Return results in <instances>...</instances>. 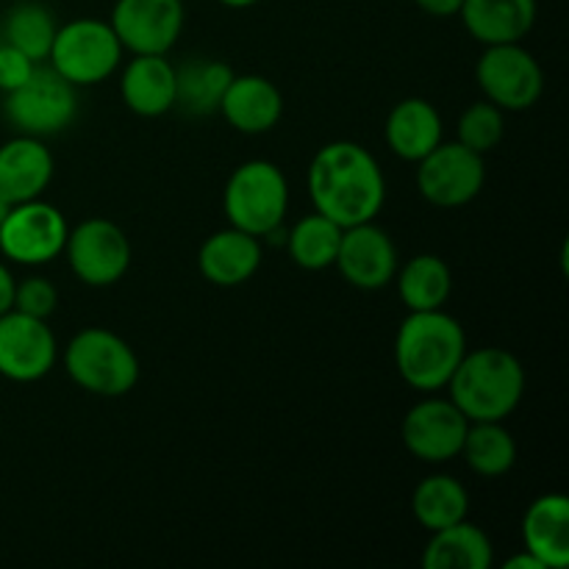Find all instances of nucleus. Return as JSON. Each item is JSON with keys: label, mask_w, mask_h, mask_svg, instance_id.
<instances>
[{"label": "nucleus", "mask_w": 569, "mask_h": 569, "mask_svg": "<svg viewBox=\"0 0 569 569\" xmlns=\"http://www.w3.org/2000/svg\"><path fill=\"white\" fill-rule=\"evenodd\" d=\"M233 76L231 64L217 59H194L176 67V109L194 117L214 114Z\"/></svg>", "instance_id": "393cba45"}, {"label": "nucleus", "mask_w": 569, "mask_h": 569, "mask_svg": "<svg viewBox=\"0 0 569 569\" xmlns=\"http://www.w3.org/2000/svg\"><path fill=\"white\" fill-rule=\"evenodd\" d=\"M122 44L114 28L98 17H81L59 26L48 61L72 87H94L122 64Z\"/></svg>", "instance_id": "423d86ee"}, {"label": "nucleus", "mask_w": 569, "mask_h": 569, "mask_svg": "<svg viewBox=\"0 0 569 569\" xmlns=\"http://www.w3.org/2000/svg\"><path fill=\"white\" fill-rule=\"evenodd\" d=\"M506 111L498 109L489 100H478V103L467 106L465 114L459 117V139L465 148L476 150V153L487 156L489 150L498 148L506 137Z\"/></svg>", "instance_id": "c756f323"}, {"label": "nucleus", "mask_w": 569, "mask_h": 569, "mask_svg": "<svg viewBox=\"0 0 569 569\" xmlns=\"http://www.w3.org/2000/svg\"><path fill=\"white\" fill-rule=\"evenodd\" d=\"M228 226L264 239L278 231L289 211V181L278 164L250 159L231 172L222 192Z\"/></svg>", "instance_id": "39448f33"}, {"label": "nucleus", "mask_w": 569, "mask_h": 569, "mask_svg": "<svg viewBox=\"0 0 569 569\" xmlns=\"http://www.w3.org/2000/svg\"><path fill=\"white\" fill-rule=\"evenodd\" d=\"M465 353V326L445 309L409 311L395 333V367L417 392L448 387Z\"/></svg>", "instance_id": "f03ea898"}, {"label": "nucleus", "mask_w": 569, "mask_h": 569, "mask_svg": "<svg viewBox=\"0 0 569 569\" xmlns=\"http://www.w3.org/2000/svg\"><path fill=\"white\" fill-rule=\"evenodd\" d=\"M492 565V542L481 528L467 520L433 531L422 550L426 569H489Z\"/></svg>", "instance_id": "5701e85b"}, {"label": "nucleus", "mask_w": 569, "mask_h": 569, "mask_svg": "<svg viewBox=\"0 0 569 569\" xmlns=\"http://www.w3.org/2000/svg\"><path fill=\"white\" fill-rule=\"evenodd\" d=\"M467 511H470V495L465 483L445 472L422 478L411 495V515L428 533L467 520Z\"/></svg>", "instance_id": "a878e982"}, {"label": "nucleus", "mask_w": 569, "mask_h": 569, "mask_svg": "<svg viewBox=\"0 0 569 569\" xmlns=\"http://www.w3.org/2000/svg\"><path fill=\"white\" fill-rule=\"evenodd\" d=\"M67 226L64 214L42 198L11 206L0 226V256L22 267L50 264L64 253Z\"/></svg>", "instance_id": "1a4fd4ad"}, {"label": "nucleus", "mask_w": 569, "mask_h": 569, "mask_svg": "<svg viewBox=\"0 0 569 569\" xmlns=\"http://www.w3.org/2000/svg\"><path fill=\"white\" fill-rule=\"evenodd\" d=\"M445 137L442 128V114L437 111V106L426 98H406L389 111L387 126H383V139H387L389 150H392L398 159L417 161L422 156L431 153Z\"/></svg>", "instance_id": "4be33fe9"}, {"label": "nucleus", "mask_w": 569, "mask_h": 569, "mask_svg": "<svg viewBox=\"0 0 569 569\" xmlns=\"http://www.w3.org/2000/svg\"><path fill=\"white\" fill-rule=\"evenodd\" d=\"M506 569H545V565L537 559V556L528 553V550L522 548V553L511 556V559L506 561Z\"/></svg>", "instance_id": "f704fd0d"}, {"label": "nucleus", "mask_w": 569, "mask_h": 569, "mask_svg": "<svg viewBox=\"0 0 569 569\" xmlns=\"http://www.w3.org/2000/svg\"><path fill=\"white\" fill-rule=\"evenodd\" d=\"M64 372L94 398H122L139 383V359L131 345L109 328H83L67 342Z\"/></svg>", "instance_id": "20e7f679"}, {"label": "nucleus", "mask_w": 569, "mask_h": 569, "mask_svg": "<svg viewBox=\"0 0 569 569\" xmlns=\"http://www.w3.org/2000/svg\"><path fill=\"white\" fill-rule=\"evenodd\" d=\"M470 420L450 398H426L411 406L400 426L403 448L426 465L459 459Z\"/></svg>", "instance_id": "f8f14e48"}, {"label": "nucleus", "mask_w": 569, "mask_h": 569, "mask_svg": "<svg viewBox=\"0 0 569 569\" xmlns=\"http://www.w3.org/2000/svg\"><path fill=\"white\" fill-rule=\"evenodd\" d=\"M3 114L17 133L53 137L67 131L78 117V87L61 78L53 67L37 64L26 83L6 92Z\"/></svg>", "instance_id": "0eeeda50"}, {"label": "nucleus", "mask_w": 569, "mask_h": 569, "mask_svg": "<svg viewBox=\"0 0 569 569\" xmlns=\"http://www.w3.org/2000/svg\"><path fill=\"white\" fill-rule=\"evenodd\" d=\"M220 111L231 128L239 133H267L281 122L283 117V94L270 78L256 76H233L226 94L220 100Z\"/></svg>", "instance_id": "a211bd4d"}, {"label": "nucleus", "mask_w": 569, "mask_h": 569, "mask_svg": "<svg viewBox=\"0 0 569 569\" xmlns=\"http://www.w3.org/2000/svg\"><path fill=\"white\" fill-rule=\"evenodd\" d=\"M459 17L467 33L487 48L522 42L537 22V0H465Z\"/></svg>", "instance_id": "412c9836"}, {"label": "nucleus", "mask_w": 569, "mask_h": 569, "mask_svg": "<svg viewBox=\"0 0 569 569\" xmlns=\"http://www.w3.org/2000/svg\"><path fill=\"white\" fill-rule=\"evenodd\" d=\"M56 172V159L39 137L17 133L0 144V194L9 203L42 198Z\"/></svg>", "instance_id": "dca6fc26"}, {"label": "nucleus", "mask_w": 569, "mask_h": 569, "mask_svg": "<svg viewBox=\"0 0 569 569\" xmlns=\"http://www.w3.org/2000/svg\"><path fill=\"white\" fill-rule=\"evenodd\" d=\"M398 295L409 311L445 309L453 292V272L437 253H420L395 272Z\"/></svg>", "instance_id": "b1692460"}, {"label": "nucleus", "mask_w": 569, "mask_h": 569, "mask_svg": "<svg viewBox=\"0 0 569 569\" xmlns=\"http://www.w3.org/2000/svg\"><path fill=\"white\" fill-rule=\"evenodd\" d=\"M56 31H59V22H56L53 11L48 6L39 3V0H20L6 14L0 42L11 44L20 53H26L28 59L42 64L48 59L50 48H53Z\"/></svg>", "instance_id": "bb28decb"}, {"label": "nucleus", "mask_w": 569, "mask_h": 569, "mask_svg": "<svg viewBox=\"0 0 569 569\" xmlns=\"http://www.w3.org/2000/svg\"><path fill=\"white\" fill-rule=\"evenodd\" d=\"M415 3L431 17H456L465 0H415Z\"/></svg>", "instance_id": "72a5a7b5"}, {"label": "nucleus", "mask_w": 569, "mask_h": 569, "mask_svg": "<svg viewBox=\"0 0 569 569\" xmlns=\"http://www.w3.org/2000/svg\"><path fill=\"white\" fill-rule=\"evenodd\" d=\"M14 276H11L9 267L0 261V315H6V311L14 309Z\"/></svg>", "instance_id": "473e14b6"}, {"label": "nucleus", "mask_w": 569, "mask_h": 569, "mask_svg": "<svg viewBox=\"0 0 569 569\" xmlns=\"http://www.w3.org/2000/svg\"><path fill=\"white\" fill-rule=\"evenodd\" d=\"M522 542L545 569L569 565V500L561 492L539 495L522 517Z\"/></svg>", "instance_id": "aec40b11"}, {"label": "nucleus", "mask_w": 569, "mask_h": 569, "mask_svg": "<svg viewBox=\"0 0 569 569\" xmlns=\"http://www.w3.org/2000/svg\"><path fill=\"white\" fill-rule=\"evenodd\" d=\"M14 309L22 315L48 320L59 309V289L44 276H28L14 287Z\"/></svg>", "instance_id": "7c9ffc66"}, {"label": "nucleus", "mask_w": 569, "mask_h": 569, "mask_svg": "<svg viewBox=\"0 0 569 569\" xmlns=\"http://www.w3.org/2000/svg\"><path fill=\"white\" fill-rule=\"evenodd\" d=\"M309 198L315 211L350 228L370 222L387 203V178L376 156L359 142L322 144L309 164Z\"/></svg>", "instance_id": "f257e3e1"}, {"label": "nucleus", "mask_w": 569, "mask_h": 569, "mask_svg": "<svg viewBox=\"0 0 569 569\" xmlns=\"http://www.w3.org/2000/svg\"><path fill=\"white\" fill-rule=\"evenodd\" d=\"M122 103L139 117H161L176 109V67L167 56H133L120 76Z\"/></svg>", "instance_id": "6ab92c4d"}, {"label": "nucleus", "mask_w": 569, "mask_h": 569, "mask_svg": "<svg viewBox=\"0 0 569 569\" xmlns=\"http://www.w3.org/2000/svg\"><path fill=\"white\" fill-rule=\"evenodd\" d=\"M109 26L122 50L167 56L183 31V0H117Z\"/></svg>", "instance_id": "4468645a"}, {"label": "nucleus", "mask_w": 569, "mask_h": 569, "mask_svg": "<svg viewBox=\"0 0 569 569\" xmlns=\"http://www.w3.org/2000/svg\"><path fill=\"white\" fill-rule=\"evenodd\" d=\"M459 456L476 476L500 478L515 467L517 442L503 422H470Z\"/></svg>", "instance_id": "cd10ccee"}, {"label": "nucleus", "mask_w": 569, "mask_h": 569, "mask_svg": "<svg viewBox=\"0 0 569 569\" xmlns=\"http://www.w3.org/2000/svg\"><path fill=\"white\" fill-rule=\"evenodd\" d=\"M67 264L72 276L94 289L114 287L131 267V242L117 222L103 217H89L81 226L70 228L64 242Z\"/></svg>", "instance_id": "9d476101"}, {"label": "nucleus", "mask_w": 569, "mask_h": 569, "mask_svg": "<svg viewBox=\"0 0 569 569\" xmlns=\"http://www.w3.org/2000/svg\"><path fill=\"white\" fill-rule=\"evenodd\" d=\"M59 359L48 320L11 309L0 315V376L14 383L42 381Z\"/></svg>", "instance_id": "ddd939ff"}, {"label": "nucleus", "mask_w": 569, "mask_h": 569, "mask_svg": "<svg viewBox=\"0 0 569 569\" xmlns=\"http://www.w3.org/2000/svg\"><path fill=\"white\" fill-rule=\"evenodd\" d=\"M33 67H37V61L28 59L26 53H20L17 48H11V44L0 42V92H11V89H17L20 83L28 81V76L33 72Z\"/></svg>", "instance_id": "2f4dec72"}, {"label": "nucleus", "mask_w": 569, "mask_h": 569, "mask_svg": "<svg viewBox=\"0 0 569 569\" xmlns=\"http://www.w3.org/2000/svg\"><path fill=\"white\" fill-rule=\"evenodd\" d=\"M339 242H342V226L322 217L320 211L298 220V226L287 233L289 259L300 270L309 272H320L333 267L339 253Z\"/></svg>", "instance_id": "c85d7f7f"}, {"label": "nucleus", "mask_w": 569, "mask_h": 569, "mask_svg": "<svg viewBox=\"0 0 569 569\" xmlns=\"http://www.w3.org/2000/svg\"><path fill=\"white\" fill-rule=\"evenodd\" d=\"M264 250L261 239L228 226L206 237L198 250V270L209 283L222 289L242 287L259 272Z\"/></svg>", "instance_id": "f3484780"}, {"label": "nucleus", "mask_w": 569, "mask_h": 569, "mask_svg": "<svg viewBox=\"0 0 569 569\" xmlns=\"http://www.w3.org/2000/svg\"><path fill=\"white\" fill-rule=\"evenodd\" d=\"M448 398L470 422H503L526 395V367L511 350H467L448 381Z\"/></svg>", "instance_id": "7ed1b4c3"}, {"label": "nucleus", "mask_w": 569, "mask_h": 569, "mask_svg": "<svg viewBox=\"0 0 569 569\" xmlns=\"http://www.w3.org/2000/svg\"><path fill=\"white\" fill-rule=\"evenodd\" d=\"M333 267L350 287L361 292H378L395 281L398 272V248L392 237L376 226V220L342 228V242Z\"/></svg>", "instance_id": "2eb2a0df"}, {"label": "nucleus", "mask_w": 569, "mask_h": 569, "mask_svg": "<svg viewBox=\"0 0 569 569\" xmlns=\"http://www.w3.org/2000/svg\"><path fill=\"white\" fill-rule=\"evenodd\" d=\"M487 183L483 156L461 142H439L417 161V189L437 209H459L472 203Z\"/></svg>", "instance_id": "9b49d317"}, {"label": "nucleus", "mask_w": 569, "mask_h": 569, "mask_svg": "<svg viewBox=\"0 0 569 569\" xmlns=\"http://www.w3.org/2000/svg\"><path fill=\"white\" fill-rule=\"evenodd\" d=\"M222 6H228V9H250V6H256L259 0H220Z\"/></svg>", "instance_id": "c9c22d12"}, {"label": "nucleus", "mask_w": 569, "mask_h": 569, "mask_svg": "<svg viewBox=\"0 0 569 569\" xmlns=\"http://www.w3.org/2000/svg\"><path fill=\"white\" fill-rule=\"evenodd\" d=\"M11 206H14V203H9V200H6L3 194H0V226H3V220H6V217H9Z\"/></svg>", "instance_id": "e433bc0d"}, {"label": "nucleus", "mask_w": 569, "mask_h": 569, "mask_svg": "<svg viewBox=\"0 0 569 569\" xmlns=\"http://www.w3.org/2000/svg\"><path fill=\"white\" fill-rule=\"evenodd\" d=\"M476 81L483 100L503 111H526L539 103L545 92L542 64L520 42L489 44L478 59Z\"/></svg>", "instance_id": "6e6552de"}]
</instances>
